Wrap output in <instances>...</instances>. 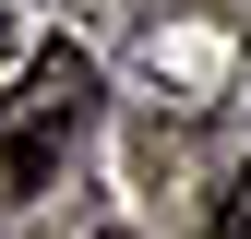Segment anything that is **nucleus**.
<instances>
[{"mask_svg": "<svg viewBox=\"0 0 251 239\" xmlns=\"http://www.w3.org/2000/svg\"><path fill=\"white\" fill-rule=\"evenodd\" d=\"M84 108H96V60H84L72 36H48L36 60H24V84L0 96V203H36L48 167L72 156Z\"/></svg>", "mask_w": 251, "mask_h": 239, "instance_id": "obj_1", "label": "nucleus"}, {"mask_svg": "<svg viewBox=\"0 0 251 239\" xmlns=\"http://www.w3.org/2000/svg\"><path fill=\"white\" fill-rule=\"evenodd\" d=\"M215 239H251V156H239L227 191H215Z\"/></svg>", "mask_w": 251, "mask_h": 239, "instance_id": "obj_2", "label": "nucleus"}, {"mask_svg": "<svg viewBox=\"0 0 251 239\" xmlns=\"http://www.w3.org/2000/svg\"><path fill=\"white\" fill-rule=\"evenodd\" d=\"M0 48H12V36H0Z\"/></svg>", "mask_w": 251, "mask_h": 239, "instance_id": "obj_3", "label": "nucleus"}]
</instances>
